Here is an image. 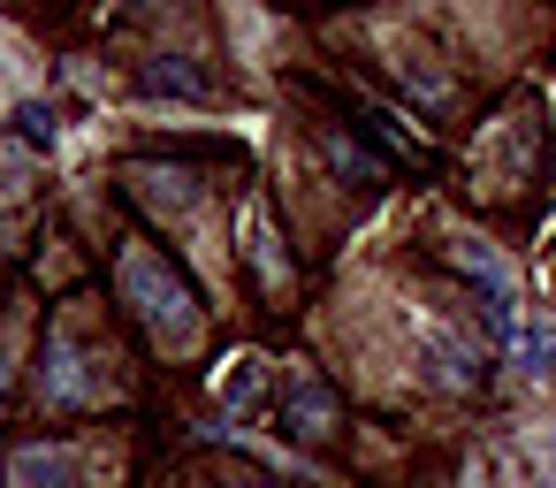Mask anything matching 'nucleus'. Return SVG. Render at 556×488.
I'll return each mask as SVG.
<instances>
[{
	"instance_id": "f257e3e1",
	"label": "nucleus",
	"mask_w": 556,
	"mask_h": 488,
	"mask_svg": "<svg viewBox=\"0 0 556 488\" xmlns=\"http://www.w3.org/2000/svg\"><path fill=\"white\" fill-rule=\"evenodd\" d=\"M123 298L146 313V328H153V336H168V343H184V336H191V290L168 275V260L130 252V260H123Z\"/></svg>"
},
{
	"instance_id": "f03ea898",
	"label": "nucleus",
	"mask_w": 556,
	"mask_h": 488,
	"mask_svg": "<svg viewBox=\"0 0 556 488\" xmlns=\"http://www.w3.org/2000/svg\"><path fill=\"white\" fill-rule=\"evenodd\" d=\"M282 427H290L298 442H328V435L343 427V404H336V389H328L313 366H290V374H282Z\"/></svg>"
},
{
	"instance_id": "7ed1b4c3",
	"label": "nucleus",
	"mask_w": 556,
	"mask_h": 488,
	"mask_svg": "<svg viewBox=\"0 0 556 488\" xmlns=\"http://www.w3.org/2000/svg\"><path fill=\"white\" fill-rule=\"evenodd\" d=\"M450 260H457V275L480 290V313H488V328H495V336H518V298H510V275H503V260H495L488 245H457Z\"/></svg>"
},
{
	"instance_id": "20e7f679",
	"label": "nucleus",
	"mask_w": 556,
	"mask_h": 488,
	"mask_svg": "<svg viewBox=\"0 0 556 488\" xmlns=\"http://www.w3.org/2000/svg\"><path fill=\"white\" fill-rule=\"evenodd\" d=\"M260 381H267V366L244 351V359H229L222 366V381H214V397H222V412L229 420H244V412H260Z\"/></svg>"
},
{
	"instance_id": "39448f33",
	"label": "nucleus",
	"mask_w": 556,
	"mask_h": 488,
	"mask_svg": "<svg viewBox=\"0 0 556 488\" xmlns=\"http://www.w3.org/2000/svg\"><path fill=\"white\" fill-rule=\"evenodd\" d=\"M320 153H328V168H336V176H351V184H366V191L381 184V161H374L358 138H343V130H320Z\"/></svg>"
},
{
	"instance_id": "423d86ee",
	"label": "nucleus",
	"mask_w": 556,
	"mask_h": 488,
	"mask_svg": "<svg viewBox=\"0 0 556 488\" xmlns=\"http://www.w3.org/2000/svg\"><path fill=\"white\" fill-rule=\"evenodd\" d=\"M510 359H518V374H548L556 366V328L548 321H518V336H510Z\"/></svg>"
},
{
	"instance_id": "0eeeda50",
	"label": "nucleus",
	"mask_w": 556,
	"mask_h": 488,
	"mask_svg": "<svg viewBox=\"0 0 556 488\" xmlns=\"http://www.w3.org/2000/svg\"><path fill=\"white\" fill-rule=\"evenodd\" d=\"M24 488H70V450H16Z\"/></svg>"
},
{
	"instance_id": "6e6552de",
	"label": "nucleus",
	"mask_w": 556,
	"mask_h": 488,
	"mask_svg": "<svg viewBox=\"0 0 556 488\" xmlns=\"http://www.w3.org/2000/svg\"><path fill=\"white\" fill-rule=\"evenodd\" d=\"M244 245H252V267H260L267 283H282V260H275V237H267L260 214H244Z\"/></svg>"
},
{
	"instance_id": "1a4fd4ad",
	"label": "nucleus",
	"mask_w": 556,
	"mask_h": 488,
	"mask_svg": "<svg viewBox=\"0 0 556 488\" xmlns=\"http://www.w3.org/2000/svg\"><path fill=\"white\" fill-rule=\"evenodd\" d=\"M146 85H153V92H176V100H199V92H206V85H199L184 62H161V70H146Z\"/></svg>"
},
{
	"instance_id": "9d476101",
	"label": "nucleus",
	"mask_w": 556,
	"mask_h": 488,
	"mask_svg": "<svg viewBox=\"0 0 556 488\" xmlns=\"http://www.w3.org/2000/svg\"><path fill=\"white\" fill-rule=\"evenodd\" d=\"M16 130H24L31 146H54V115H47V108H16Z\"/></svg>"
},
{
	"instance_id": "9b49d317",
	"label": "nucleus",
	"mask_w": 556,
	"mask_h": 488,
	"mask_svg": "<svg viewBox=\"0 0 556 488\" xmlns=\"http://www.w3.org/2000/svg\"><path fill=\"white\" fill-rule=\"evenodd\" d=\"M222 488H275V480H260V473H229Z\"/></svg>"
},
{
	"instance_id": "f8f14e48",
	"label": "nucleus",
	"mask_w": 556,
	"mask_h": 488,
	"mask_svg": "<svg viewBox=\"0 0 556 488\" xmlns=\"http://www.w3.org/2000/svg\"><path fill=\"white\" fill-rule=\"evenodd\" d=\"M0 389H9V359H0Z\"/></svg>"
}]
</instances>
